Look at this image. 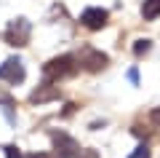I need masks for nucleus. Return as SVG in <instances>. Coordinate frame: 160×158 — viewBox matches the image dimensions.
<instances>
[{
	"label": "nucleus",
	"instance_id": "f257e3e1",
	"mask_svg": "<svg viewBox=\"0 0 160 158\" xmlns=\"http://www.w3.org/2000/svg\"><path fill=\"white\" fill-rule=\"evenodd\" d=\"M75 70H78L75 57H56V59H51V62L43 64V78L51 83V80H59V78H67V75H72Z\"/></svg>",
	"mask_w": 160,
	"mask_h": 158
},
{
	"label": "nucleus",
	"instance_id": "f03ea898",
	"mask_svg": "<svg viewBox=\"0 0 160 158\" xmlns=\"http://www.w3.org/2000/svg\"><path fill=\"white\" fill-rule=\"evenodd\" d=\"M29 32H32V27H29V22L24 16L13 19V22H8V30H6V40L8 46H27L29 43Z\"/></svg>",
	"mask_w": 160,
	"mask_h": 158
},
{
	"label": "nucleus",
	"instance_id": "7ed1b4c3",
	"mask_svg": "<svg viewBox=\"0 0 160 158\" xmlns=\"http://www.w3.org/2000/svg\"><path fill=\"white\" fill-rule=\"evenodd\" d=\"M24 62L19 57H11V59H6V62L0 64V80H6V83H11V86H16V83H22L24 80Z\"/></svg>",
	"mask_w": 160,
	"mask_h": 158
},
{
	"label": "nucleus",
	"instance_id": "20e7f679",
	"mask_svg": "<svg viewBox=\"0 0 160 158\" xmlns=\"http://www.w3.org/2000/svg\"><path fill=\"white\" fill-rule=\"evenodd\" d=\"M53 147H56V158H78L80 155V145L64 131L53 134Z\"/></svg>",
	"mask_w": 160,
	"mask_h": 158
},
{
	"label": "nucleus",
	"instance_id": "39448f33",
	"mask_svg": "<svg viewBox=\"0 0 160 158\" xmlns=\"http://www.w3.org/2000/svg\"><path fill=\"white\" fill-rule=\"evenodd\" d=\"M107 19H109V14L104 8H86V11L80 14V22L86 24L88 30H102L107 24Z\"/></svg>",
	"mask_w": 160,
	"mask_h": 158
},
{
	"label": "nucleus",
	"instance_id": "423d86ee",
	"mask_svg": "<svg viewBox=\"0 0 160 158\" xmlns=\"http://www.w3.org/2000/svg\"><path fill=\"white\" fill-rule=\"evenodd\" d=\"M80 64H83L86 70H91V73H96V70H104V67H107V57L99 54V51H86V54L80 57Z\"/></svg>",
	"mask_w": 160,
	"mask_h": 158
},
{
	"label": "nucleus",
	"instance_id": "0eeeda50",
	"mask_svg": "<svg viewBox=\"0 0 160 158\" xmlns=\"http://www.w3.org/2000/svg\"><path fill=\"white\" fill-rule=\"evenodd\" d=\"M59 96V91L53 89L51 83H46L43 89H38V91H32V96H29V102H35V105H40V102H48V99H56Z\"/></svg>",
	"mask_w": 160,
	"mask_h": 158
},
{
	"label": "nucleus",
	"instance_id": "6e6552de",
	"mask_svg": "<svg viewBox=\"0 0 160 158\" xmlns=\"http://www.w3.org/2000/svg\"><path fill=\"white\" fill-rule=\"evenodd\" d=\"M142 16H144V19H158V16H160V0H144Z\"/></svg>",
	"mask_w": 160,
	"mask_h": 158
},
{
	"label": "nucleus",
	"instance_id": "1a4fd4ad",
	"mask_svg": "<svg viewBox=\"0 0 160 158\" xmlns=\"http://www.w3.org/2000/svg\"><path fill=\"white\" fill-rule=\"evenodd\" d=\"M128 158H149V147H147V145H139Z\"/></svg>",
	"mask_w": 160,
	"mask_h": 158
},
{
	"label": "nucleus",
	"instance_id": "9d476101",
	"mask_svg": "<svg viewBox=\"0 0 160 158\" xmlns=\"http://www.w3.org/2000/svg\"><path fill=\"white\" fill-rule=\"evenodd\" d=\"M133 51H136V54H147V51H149V40H136Z\"/></svg>",
	"mask_w": 160,
	"mask_h": 158
},
{
	"label": "nucleus",
	"instance_id": "9b49d317",
	"mask_svg": "<svg viewBox=\"0 0 160 158\" xmlns=\"http://www.w3.org/2000/svg\"><path fill=\"white\" fill-rule=\"evenodd\" d=\"M6 158H22V153H19V147L8 145V147H6Z\"/></svg>",
	"mask_w": 160,
	"mask_h": 158
},
{
	"label": "nucleus",
	"instance_id": "f8f14e48",
	"mask_svg": "<svg viewBox=\"0 0 160 158\" xmlns=\"http://www.w3.org/2000/svg\"><path fill=\"white\" fill-rule=\"evenodd\" d=\"M78 158H99V153H96V150H80Z\"/></svg>",
	"mask_w": 160,
	"mask_h": 158
},
{
	"label": "nucleus",
	"instance_id": "ddd939ff",
	"mask_svg": "<svg viewBox=\"0 0 160 158\" xmlns=\"http://www.w3.org/2000/svg\"><path fill=\"white\" fill-rule=\"evenodd\" d=\"M152 118H155V121H158V123H160V107H158V110H155V113H152Z\"/></svg>",
	"mask_w": 160,
	"mask_h": 158
},
{
	"label": "nucleus",
	"instance_id": "4468645a",
	"mask_svg": "<svg viewBox=\"0 0 160 158\" xmlns=\"http://www.w3.org/2000/svg\"><path fill=\"white\" fill-rule=\"evenodd\" d=\"M32 158H46V155H32Z\"/></svg>",
	"mask_w": 160,
	"mask_h": 158
}]
</instances>
